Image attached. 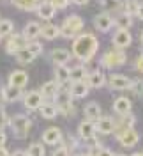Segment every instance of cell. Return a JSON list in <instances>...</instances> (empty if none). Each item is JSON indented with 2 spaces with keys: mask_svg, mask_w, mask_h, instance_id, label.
<instances>
[{
  "mask_svg": "<svg viewBox=\"0 0 143 156\" xmlns=\"http://www.w3.org/2000/svg\"><path fill=\"white\" fill-rule=\"evenodd\" d=\"M99 50V39L92 32H81L73 39V57L80 62H90Z\"/></svg>",
  "mask_w": 143,
  "mask_h": 156,
  "instance_id": "1",
  "label": "cell"
},
{
  "mask_svg": "<svg viewBox=\"0 0 143 156\" xmlns=\"http://www.w3.org/2000/svg\"><path fill=\"white\" fill-rule=\"evenodd\" d=\"M83 27H85V21H83V18L80 14H69L58 29H60V36L62 37L74 39L78 34H81Z\"/></svg>",
  "mask_w": 143,
  "mask_h": 156,
  "instance_id": "2",
  "label": "cell"
},
{
  "mask_svg": "<svg viewBox=\"0 0 143 156\" xmlns=\"http://www.w3.org/2000/svg\"><path fill=\"white\" fill-rule=\"evenodd\" d=\"M55 105H57V110L58 114H62V115L66 117H73L74 115V107H73V96H71V92H69V89L62 87L58 89L57 96H55Z\"/></svg>",
  "mask_w": 143,
  "mask_h": 156,
  "instance_id": "3",
  "label": "cell"
},
{
  "mask_svg": "<svg viewBox=\"0 0 143 156\" xmlns=\"http://www.w3.org/2000/svg\"><path fill=\"white\" fill-rule=\"evenodd\" d=\"M9 126L12 129V135L16 138H25L29 135L30 128H32V119L23 114H14L9 119Z\"/></svg>",
  "mask_w": 143,
  "mask_h": 156,
  "instance_id": "4",
  "label": "cell"
},
{
  "mask_svg": "<svg viewBox=\"0 0 143 156\" xmlns=\"http://www.w3.org/2000/svg\"><path fill=\"white\" fill-rule=\"evenodd\" d=\"M101 60V66L106 69H117L120 68V66H124L125 62H127V55L124 53V50H108L103 53V57L99 58Z\"/></svg>",
  "mask_w": 143,
  "mask_h": 156,
  "instance_id": "5",
  "label": "cell"
},
{
  "mask_svg": "<svg viewBox=\"0 0 143 156\" xmlns=\"http://www.w3.org/2000/svg\"><path fill=\"white\" fill-rule=\"evenodd\" d=\"M115 138H117V142H118L120 146L127 147V149L134 147L138 142H140V135H138V131H136L134 128H122V129H117V131H115Z\"/></svg>",
  "mask_w": 143,
  "mask_h": 156,
  "instance_id": "6",
  "label": "cell"
},
{
  "mask_svg": "<svg viewBox=\"0 0 143 156\" xmlns=\"http://www.w3.org/2000/svg\"><path fill=\"white\" fill-rule=\"evenodd\" d=\"M95 135H97V131H95V122L94 121H81L80 124H78V136H80V140H83V142H90V140H95Z\"/></svg>",
  "mask_w": 143,
  "mask_h": 156,
  "instance_id": "7",
  "label": "cell"
},
{
  "mask_svg": "<svg viewBox=\"0 0 143 156\" xmlns=\"http://www.w3.org/2000/svg\"><path fill=\"white\" fill-rule=\"evenodd\" d=\"M92 25H94L95 30H99V32H110L111 27H113V18H111V14L110 12H99V14H95L94 20H92Z\"/></svg>",
  "mask_w": 143,
  "mask_h": 156,
  "instance_id": "8",
  "label": "cell"
},
{
  "mask_svg": "<svg viewBox=\"0 0 143 156\" xmlns=\"http://www.w3.org/2000/svg\"><path fill=\"white\" fill-rule=\"evenodd\" d=\"M27 44H29V41L23 37V34H11L7 43H5V51L9 55H14V53H18L19 50L25 48Z\"/></svg>",
  "mask_w": 143,
  "mask_h": 156,
  "instance_id": "9",
  "label": "cell"
},
{
  "mask_svg": "<svg viewBox=\"0 0 143 156\" xmlns=\"http://www.w3.org/2000/svg\"><path fill=\"white\" fill-rule=\"evenodd\" d=\"M23 107L27 108L29 112H34V110H39V107L43 105V96L39 90H29L27 94H23Z\"/></svg>",
  "mask_w": 143,
  "mask_h": 156,
  "instance_id": "10",
  "label": "cell"
},
{
  "mask_svg": "<svg viewBox=\"0 0 143 156\" xmlns=\"http://www.w3.org/2000/svg\"><path fill=\"white\" fill-rule=\"evenodd\" d=\"M95 131L101 135H111L115 133V119L108 115H101L95 121Z\"/></svg>",
  "mask_w": 143,
  "mask_h": 156,
  "instance_id": "11",
  "label": "cell"
},
{
  "mask_svg": "<svg viewBox=\"0 0 143 156\" xmlns=\"http://www.w3.org/2000/svg\"><path fill=\"white\" fill-rule=\"evenodd\" d=\"M43 142L46 146H57V144H62V129L58 126H49L44 129L43 133Z\"/></svg>",
  "mask_w": 143,
  "mask_h": 156,
  "instance_id": "12",
  "label": "cell"
},
{
  "mask_svg": "<svg viewBox=\"0 0 143 156\" xmlns=\"http://www.w3.org/2000/svg\"><path fill=\"white\" fill-rule=\"evenodd\" d=\"M133 44V36L129 30H117L113 34V46L118 50H124V48H129Z\"/></svg>",
  "mask_w": 143,
  "mask_h": 156,
  "instance_id": "13",
  "label": "cell"
},
{
  "mask_svg": "<svg viewBox=\"0 0 143 156\" xmlns=\"http://www.w3.org/2000/svg\"><path fill=\"white\" fill-rule=\"evenodd\" d=\"M106 82H108L110 89H113V90H129L133 80L129 76H124V75H111Z\"/></svg>",
  "mask_w": 143,
  "mask_h": 156,
  "instance_id": "14",
  "label": "cell"
},
{
  "mask_svg": "<svg viewBox=\"0 0 143 156\" xmlns=\"http://www.w3.org/2000/svg\"><path fill=\"white\" fill-rule=\"evenodd\" d=\"M87 85L90 89H101L106 85V75L101 71V69H94L87 75Z\"/></svg>",
  "mask_w": 143,
  "mask_h": 156,
  "instance_id": "15",
  "label": "cell"
},
{
  "mask_svg": "<svg viewBox=\"0 0 143 156\" xmlns=\"http://www.w3.org/2000/svg\"><path fill=\"white\" fill-rule=\"evenodd\" d=\"M49 60L55 66H67V62L71 60V51L66 48H53L49 51Z\"/></svg>",
  "mask_w": 143,
  "mask_h": 156,
  "instance_id": "16",
  "label": "cell"
},
{
  "mask_svg": "<svg viewBox=\"0 0 143 156\" xmlns=\"http://www.w3.org/2000/svg\"><path fill=\"white\" fill-rule=\"evenodd\" d=\"M133 110V103L127 96H118L117 99H113V112L117 115H125Z\"/></svg>",
  "mask_w": 143,
  "mask_h": 156,
  "instance_id": "17",
  "label": "cell"
},
{
  "mask_svg": "<svg viewBox=\"0 0 143 156\" xmlns=\"http://www.w3.org/2000/svg\"><path fill=\"white\" fill-rule=\"evenodd\" d=\"M9 85H14V87L23 89L27 83H29V75L23 71V69H14L9 73V78H7Z\"/></svg>",
  "mask_w": 143,
  "mask_h": 156,
  "instance_id": "18",
  "label": "cell"
},
{
  "mask_svg": "<svg viewBox=\"0 0 143 156\" xmlns=\"http://www.w3.org/2000/svg\"><path fill=\"white\" fill-rule=\"evenodd\" d=\"M36 12H37V16L41 20H46V21H49V20L55 18L57 9L53 7V4H49V2H46V0H43V2H39Z\"/></svg>",
  "mask_w": 143,
  "mask_h": 156,
  "instance_id": "19",
  "label": "cell"
},
{
  "mask_svg": "<svg viewBox=\"0 0 143 156\" xmlns=\"http://www.w3.org/2000/svg\"><path fill=\"white\" fill-rule=\"evenodd\" d=\"M69 92H71L73 99H83L88 96L90 87L87 85V82H73V85L69 87Z\"/></svg>",
  "mask_w": 143,
  "mask_h": 156,
  "instance_id": "20",
  "label": "cell"
},
{
  "mask_svg": "<svg viewBox=\"0 0 143 156\" xmlns=\"http://www.w3.org/2000/svg\"><path fill=\"white\" fill-rule=\"evenodd\" d=\"M21 98H23V89L9 85V83L4 87V101H5V103H16Z\"/></svg>",
  "mask_w": 143,
  "mask_h": 156,
  "instance_id": "21",
  "label": "cell"
},
{
  "mask_svg": "<svg viewBox=\"0 0 143 156\" xmlns=\"http://www.w3.org/2000/svg\"><path fill=\"white\" fill-rule=\"evenodd\" d=\"M58 89H60V85H58L55 80H49V82H46L43 87H41V96H43V99H46V101H51V99H55V96H57Z\"/></svg>",
  "mask_w": 143,
  "mask_h": 156,
  "instance_id": "22",
  "label": "cell"
},
{
  "mask_svg": "<svg viewBox=\"0 0 143 156\" xmlns=\"http://www.w3.org/2000/svg\"><path fill=\"white\" fill-rule=\"evenodd\" d=\"M113 25L117 27V29L120 30H129L131 27H133V16L131 14H127V12H117L113 18Z\"/></svg>",
  "mask_w": 143,
  "mask_h": 156,
  "instance_id": "23",
  "label": "cell"
},
{
  "mask_svg": "<svg viewBox=\"0 0 143 156\" xmlns=\"http://www.w3.org/2000/svg\"><path fill=\"white\" fill-rule=\"evenodd\" d=\"M23 37L27 39V41H36V39L41 36V25H39L37 21H29L25 27H23Z\"/></svg>",
  "mask_w": 143,
  "mask_h": 156,
  "instance_id": "24",
  "label": "cell"
},
{
  "mask_svg": "<svg viewBox=\"0 0 143 156\" xmlns=\"http://www.w3.org/2000/svg\"><path fill=\"white\" fill-rule=\"evenodd\" d=\"M85 117L88 119V121H97L99 117L103 115V108H101V105L99 103H95V101H88L85 105Z\"/></svg>",
  "mask_w": 143,
  "mask_h": 156,
  "instance_id": "25",
  "label": "cell"
},
{
  "mask_svg": "<svg viewBox=\"0 0 143 156\" xmlns=\"http://www.w3.org/2000/svg\"><path fill=\"white\" fill-rule=\"evenodd\" d=\"M55 82L58 85H66L71 82V69L67 66H55Z\"/></svg>",
  "mask_w": 143,
  "mask_h": 156,
  "instance_id": "26",
  "label": "cell"
},
{
  "mask_svg": "<svg viewBox=\"0 0 143 156\" xmlns=\"http://www.w3.org/2000/svg\"><path fill=\"white\" fill-rule=\"evenodd\" d=\"M39 114H41V117H44V119H55L58 114L57 105L53 101H43V105L39 107Z\"/></svg>",
  "mask_w": 143,
  "mask_h": 156,
  "instance_id": "27",
  "label": "cell"
},
{
  "mask_svg": "<svg viewBox=\"0 0 143 156\" xmlns=\"http://www.w3.org/2000/svg\"><path fill=\"white\" fill-rule=\"evenodd\" d=\"M41 36L46 41H53V39H57L60 36V29L57 25H53V23H46V25L41 27Z\"/></svg>",
  "mask_w": 143,
  "mask_h": 156,
  "instance_id": "28",
  "label": "cell"
},
{
  "mask_svg": "<svg viewBox=\"0 0 143 156\" xmlns=\"http://www.w3.org/2000/svg\"><path fill=\"white\" fill-rule=\"evenodd\" d=\"M14 57H16V60H18L19 64H30V62H34V60L37 58V55H36L32 50H29L25 46L23 50H19L18 53H14Z\"/></svg>",
  "mask_w": 143,
  "mask_h": 156,
  "instance_id": "29",
  "label": "cell"
},
{
  "mask_svg": "<svg viewBox=\"0 0 143 156\" xmlns=\"http://www.w3.org/2000/svg\"><path fill=\"white\" fill-rule=\"evenodd\" d=\"M88 71L85 69L83 64H78L74 68H71V82H85Z\"/></svg>",
  "mask_w": 143,
  "mask_h": 156,
  "instance_id": "30",
  "label": "cell"
},
{
  "mask_svg": "<svg viewBox=\"0 0 143 156\" xmlns=\"http://www.w3.org/2000/svg\"><path fill=\"white\" fill-rule=\"evenodd\" d=\"M11 2L21 11H36L41 0H11Z\"/></svg>",
  "mask_w": 143,
  "mask_h": 156,
  "instance_id": "31",
  "label": "cell"
},
{
  "mask_svg": "<svg viewBox=\"0 0 143 156\" xmlns=\"http://www.w3.org/2000/svg\"><path fill=\"white\" fill-rule=\"evenodd\" d=\"M122 4L124 2H120V0H101V5L104 7V12H118V11L122 9Z\"/></svg>",
  "mask_w": 143,
  "mask_h": 156,
  "instance_id": "32",
  "label": "cell"
},
{
  "mask_svg": "<svg viewBox=\"0 0 143 156\" xmlns=\"http://www.w3.org/2000/svg\"><path fill=\"white\" fill-rule=\"evenodd\" d=\"M29 156H46V149L41 142H34L29 146V151H27Z\"/></svg>",
  "mask_w": 143,
  "mask_h": 156,
  "instance_id": "33",
  "label": "cell"
},
{
  "mask_svg": "<svg viewBox=\"0 0 143 156\" xmlns=\"http://www.w3.org/2000/svg\"><path fill=\"white\" fill-rule=\"evenodd\" d=\"M12 30H14V23H12L11 20H5V18L0 20V36H2V37L11 36Z\"/></svg>",
  "mask_w": 143,
  "mask_h": 156,
  "instance_id": "34",
  "label": "cell"
},
{
  "mask_svg": "<svg viewBox=\"0 0 143 156\" xmlns=\"http://www.w3.org/2000/svg\"><path fill=\"white\" fill-rule=\"evenodd\" d=\"M129 90L133 92L134 96H143V80H141V78H136V80H133V82H131V87H129Z\"/></svg>",
  "mask_w": 143,
  "mask_h": 156,
  "instance_id": "35",
  "label": "cell"
},
{
  "mask_svg": "<svg viewBox=\"0 0 143 156\" xmlns=\"http://www.w3.org/2000/svg\"><path fill=\"white\" fill-rule=\"evenodd\" d=\"M49 4H53V7L57 11H64V9H67L69 7V0H49Z\"/></svg>",
  "mask_w": 143,
  "mask_h": 156,
  "instance_id": "36",
  "label": "cell"
},
{
  "mask_svg": "<svg viewBox=\"0 0 143 156\" xmlns=\"http://www.w3.org/2000/svg\"><path fill=\"white\" fill-rule=\"evenodd\" d=\"M51 156H71V153H69V149H67V146H58L53 153H51Z\"/></svg>",
  "mask_w": 143,
  "mask_h": 156,
  "instance_id": "37",
  "label": "cell"
},
{
  "mask_svg": "<svg viewBox=\"0 0 143 156\" xmlns=\"http://www.w3.org/2000/svg\"><path fill=\"white\" fill-rule=\"evenodd\" d=\"M7 124H9V115H7V112L4 108L0 107V129H4Z\"/></svg>",
  "mask_w": 143,
  "mask_h": 156,
  "instance_id": "38",
  "label": "cell"
},
{
  "mask_svg": "<svg viewBox=\"0 0 143 156\" xmlns=\"http://www.w3.org/2000/svg\"><path fill=\"white\" fill-rule=\"evenodd\" d=\"M115 153L111 149H108V147H99L97 151H95V156H113Z\"/></svg>",
  "mask_w": 143,
  "mask_h": 156,
  "instance_id": "39",
  "label": "cell"
},
{
  "mask_svg": "<svg viewBox=\"0 0 143 156\" xmlns=\"http://www.w3.org/2000/svg\"><path fill=\"white\" fill-rule=\"evenodd\" d=\"M134 69L140 71V73H143V53L136 57V60H134Z\"/></svg>",
  "mask_w": 143,
  "mask_h": 156,
  "instance_id": "40",
  "label": "cell"
},
{
  "mask_svg": "<svg viewBox=\"0 0 143 156\" xmlns=\"http://www.w3.org/2000/svg\"><path fill=\"white\" fill-rule=\"evenodd\" d=\"M78 147H80L78 140L74 138V136H71V135H69V146H67V149H73V151H74V149H78Z\"/></svg>",
  "mask_w": 143,
  "mask_h": 156,
  "instance_id": "41",
  "label": "cell"
},
{
  "mask_svg": "<svg viewBox=\"0 0 143 156\" xmlns=\"http://www.w3.org/2000/svg\"><path fill=\"white\" fill-rule=\"evenodd\" d=\"M136 18H140L143 21V4H138V7H136V14H134Z\"/></svg>",
  "mask_w": 143,
  "mask_h": 156,
  "instance_id": "42",
  "label": "cell"
},
{
  "mask_svg": "<svg viewBox=\"0 0 143 156\" xmlns=\"http://www.w3.org/2000/svg\"><path fill=\"white\" fill-rule=\"evenodd\" d=\"M5 142H7V135L4 129H0V146H5Z\"/></svg>",
  "mask_w": 143,
  "mask_h": 156,
  "instance_id": "43",
  "label": "cell"
},
{
  "mask_svg": "<svg viewBox=\"0 0 143 156\" xmlns=\"http://www.w3.org/2000/svg\"><path fill=\"white\" fill-rule=\"evenodd\" d=\"M71 4H74V5H87L90 0H69Z\"/></svg>",
  "mask_w": 143,
  "mask_h": 156,
  "instance_id": "44",
  "label": "cell"
},
{
  "mask_svg": "<svg viewBox=\"0 0 143 156\" xmlns=\"http://www.w3.org/2000/svg\"><path fill=\"white\" fill-rule=\"evenodd\" d=\"M0 156H11L9 151H7V147L5 146H0Z\"/></svg>",
  "mask_w": 143,
  "mask_h": 156,
  "instance_id": "45",
  "label": "cell"
},
{
  "mask_svg": "<svg viewBox=\"0 0 143 156\" xmlns=\"http://www.w3.org/2000/svg\"><path fill=\"white\" fill-rule=\"evenodd\" d=\"M11 156H29V154H27V151H21V149H18V151H14Z\"/></svg>",
  "mask_w": 143,
  "mask_h": 156,
  "instance_id": "46",
  "label": "cell"
},
{
  "mask_svg": "<svg viewBox=\"0 0 143 156\" xmlns=\"http://www.w3.org/2000/svg\"><path fill=\"white\" fill-rule=\"evenodd\" d=\"M83 156H95V151H94V149H88Z\"/></svg>",
  "mask_w": 143,
  "mask_h": 156,
  "instance_id": "47",
  "label": "cell"
},
{
  "mask_svg": "<svg viewBox=\"0 0 143 156\" xmlns=\"http://www.w3.org/2000/svg\"><path fill=\"white\" fill-rule=\"evenodd\" d=\"M0 101H4V87L0 85Z\"/></svg>",
  "mask_w": 143,
  "mask_h": 156,
  "instance_id": "48",
  "label": "cell"
},
{
  "mask_svg": "<svg viewBox=\"0 0 143 156\" xmlns=\"http://www.w3.org/2000/svg\"><path fill=\"white\" fill-rule=\"evenodd\" d=\"M133 156H143V151H141V153H134Z\"/></svg>",
  "mask_w": 143,
  "mask_h": 156,
  "instance_id": "49",
  "label": "cell"
},
{
  "mask_svg": "<svg viewBox=\"0 0 143 156\" xmlns=\"http://www.w3.org/2000/svg\"><path fill=\"white\" fill-rule=\"evenodd\" d=\"M113 156H127V154H122V153H115Z\"/></svg>",
  "mask_w": 143,
  "mask_h": 156,
  "instance_id": "50",
  "label": "cell"
},
{
  "mask_svg": "<svg viewBox=\"0 0 143 156\" xmlns=\"http://www.w3.org/2000/svg\"><path fill=\"white\" fill-rule=\"evenodd\" d=\"M140 41L143 43V30H141V36H140Z\"/></svg>",
  "mask_w": 143,
  "mask_h": 156,
  "instance_id": "51",
  "label": "cell"
},
{
  "mask_svg": "<svg viewBox=\"0 0 143 156\" xmlns=\"http://www.w3.org/2000/svg\"><path fill=\"white\" fill-rule=\"evenodd\" d=\"M125 2H138V0H125Z\"/></svg>",
  "mask_w": 143,
  "mask_h": 156,
  "instance_id": "52",
  "label": "cell"
},
{
  "mask_svg": "<svg viewBox=\"0 0 143 156\" xmlns=\"http://www.w3.org/2000/svg\"><path fill=\"white\" fill-rule=\"evenodd\" d=\"M73 156H83V154H73Z\"/></svg>",
  "mask_w": 143,
  "mask_h": 156,
  "instance_id": "53",
  "label": "cell"
},
{
  "mask_svg": "<svg viewBox=\"0 0 143 156\" xmlns=\"http://www.w3.org/2000/svg\"><path fill=\"white\" fill-rule=\"evenodd\" d=\"M0 41H2V36H0Z\"/></svg>",
  "mask_w": 143,
  "mask_h": 156,
  "instance_id": "54",
  "label": "cell"
}]
</instances>
